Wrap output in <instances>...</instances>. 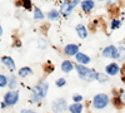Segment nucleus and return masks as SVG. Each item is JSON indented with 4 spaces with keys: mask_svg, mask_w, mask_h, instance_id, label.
Masks as SVG:
<instances>
[{
    "mask_svg": "<svg viewBox=\"0 0 125 113\" xmlns=\"http://www.w3.org/2000/svg\"><path fill=\"white\" fill-rule=\"evenodd\" d=\"M46 92H48V83L40 82L38 86H35L31 89V100L34 103H38V102L41 100V98L46 96Z\"/></svg>",
    "mask_w": 125,
    "mask_h": 113,
    "instance_id": "nucleus-1",
    "label": "nucleus"
},
{
    "mask_svg": "<svg viewBox=\"0 0 125 113\" xmlns=\"http://www.w3.org/2000/svg\"><path fill=\"white\" fill-rule=\"evenodd\" d=\"M76 70H78V74L81 79H84L86 82H91L94 79H96V73L94 72L93 69H89L84 65H81V64H76L75 65Z\"/></svg>",
    "mask_w": 125,
    "mask_h": 113,
    "instance_id": "nucleus-2",
    "label": "nucleus"
},
{
    "mask_svg": "<svg viewBox=\"0 0 125 113\" xmlns=\"http://www.w3.org/2000/svg\"><path fill=\"white\" fill-rule=\"evenodd\" d=\"M109 104V97L106 94H96L95 97H94L93 99V106L98 108V109H103V108H105L106 106Z\"/></svg>",
    "mask_w": 125,
    "mask_h": 113,
    "instance_id": "nucleus-3",
    "label": "nucleus"
},
{
    "mask_svg": "<svg viewBox=\"0 0 125 113\" xmlns=\"http://www.w3.org/2000/svg\"><path fill=\"white\" fill-rule=\"evenodd\" d=\"M18 99H19V93L16 90L8 92V93L5 94V97H4V102H5V104H8V106H14L18 102Z\"/></svg>",
    "mask_w": 125,
    "mask_h": 113,
    "instance_id": "nucleus-4",
    "label": "nucleus"
},
{
    "mask_svg": "<svg viewBox=\"0 0 125 113\" xmlns=\"http://www.w3.org/2000/svg\"><path fill=\"white\" fill-rule=\"evenodd\" d=\"M51 107H53V111L55 113H64L68 106L64 99H55L53 102V104H51Z\"/></svg>",
    "mask_w": 125,
    "mask_h": 113,
    "instance_id": "nucleus-5",
    "label": "nucleus"
},
{
    "mask_svg": "<svg viewBox=\"0 0 125 113\" xmlns=\"http://www.w3.org/2000/svg\"><path fill=\"white\" fill-rule=\"evenodd\" d=\"M78 3L79 1H64L61 4V6H60V13L62 14V15H69L70 13H71V10H73V8H74L75 5H78Z\"/></svg>",
    "mask_w": 125,
    "mask_h": 113,
    "instance_id": "nucleus-6",
    "label": "nucleus"
},
{
    "mask_svg": "<svg viewBox=\"0 0 125 113\" xmlns=\"http://www.w3.org/2000/svg\"><path fill=\"white\" fill-rule=\"evenodd\" d=\"M103 55L105 58H118V48L109 45L103 50Z\"/></svg>",
    "mask_w": 125,
    "mask_h": 113,
    "instance_id": "nucleus-7",
    "label": "nucleus"
},
{
    "mask_svg": "<svg viewBox=\"0 0 125 113\" xmlns=\"http://www.w3.org/2000/svg\"><path fill=\"white\" fill-rule=\"evenodd\" d=\"M105 72H106L108 75H116L119 72H120V68H119V65L116 63H111V64L106 65Z\"/></svg>",
    "mask_w": 125,
    "mask_h": 113,
    "instance_id": "nucleus-8",
    "label": "nucleus"
},
{
    "mask_svg": "<svg viewBox=\"0 0 125 113\" xmlns=\"http://www.w3.org/2000/svg\"><path fill=\"white\" fill-rule=\"evenodd\" d=\"M65 54L66 55H76L79 53V47L75 45V44H68L65 47Z\"/></svg>",
    "mask_w": 125,
    "mask_h": 113,
    "instance_id": "nucleus-9",
    "label": "nucleus"
},
{
    "mask_svg": "<svg viewBox=\"0 0 125 113\" xmlns=\"http://www.w3.org/2000/svg\"><path fill=\"white\" fill-rule=\"evenodd\" d=\"M1 62H3V64L5 67H8L9 69H14L15 68V63H14L13 58H10V57H3L1 58Z\"/></svg>",
    "mask_w": 125,
    "mask_h": 113,
    "instance_id": "nucleus-10",
    "label": "nucleus"
},
{
    "mask_svg": "<svg viewBox=\"0 0 125 113\" xmlns=\"http://www.w3.org/2000/svg\"><path fill=\"white\" fill-rule=\"evenodd\" d=\"M75 57H76V60L79 62V64H81V65L90 63V58L88 55H85V54H83V53H78Z\"/></svg>",
    "mask_w": 125,
    "mask_h": 113,
    "instance_id": "nucleus-11",
    "label": "nucleus"
},
{
    "mask_svg": "<svg viewBox=\"0 0 125 113\" xmlns=\"http://www.w3.org/2000/svg\"><path fill=\"white\" fill-rule=\"evenodd\" d=\"M73 68H74V65H73V63L70 60H64L61 64V70L64 72V73H69V72L73 70Z\"/></svg>",
    "mask_w": 125,
    "mask_h": 113,
    "instance_id": "nucleus-12",
    "label": "nucleus"
},
{
    "mask_svg": "<svg viewBox=\"0 0 125 113\" xmlns=\"http://www.w3.org/2000/svg\"><path fill=\"white\" fill-rule=\"evenodd\" d=\"M76 33H78V35H79L80 38H86L88 30H86V28L83 25V24H78V25H76Z\"/></svg>",
    "mask_w": 125,
    "mask_h": 113,
    "instance_id": "nucleus-13",
    "label": "nucleus"
},
{
    "mask_svg": "<svg viewBox=\"0 0 125 113\" xmlns=\"http://www.w3.org/2000/svg\"><path fill=\"white\" fill-rule=\"evenodd\" d=\"M93 8H94V1L86 0V1H83L81 3V9H83V12H85V13H89Z\"/></svg>",
    "mask_w": 125,
    "mask_h": 113,
    "instance_id": "nucleus-14",
    "label": "nucleus"
},
{
    "mask_svg": "<svg viewBox=\"0 0 125 113\" xmlns=\"http://www.w3.org/2000/svg\"><path fill=\"white\" fill-rule=\"evenodd\" d=\"M71 113H81L83 112V104L81 103H74L69 107Z\"/></svg>",
    "mask_w": 125,
    "mask_h": 113,
    "instance_id": "nucleus-15",
    "label": "nucleus"
},
{
    "mask_svg": "<svg viewBox=\"0 0 125 113\" xmlns=\"http://www.w3.org/2000/svg\"><path fill=\"white\" fill-rule=\"evenodd\" d=\"M29 74H31V69L29 67H24V68H21L19 70V75L20 77H26Z\"/></svg>",
    "mask_w": 125,
    "mask_h": 113,
    "instance_id": "nucleus-16",
    "label": "nucleus"
},
{
    "mask_svg": "<svg viewBox=\"0 0 125 113\" xmlns=\"http://www.w3.org/2000/svg\"><path fill=\"white\" fill-rule=\"evenodd\" d=\"M48 16H49L50 20H56V19H59L60 14H59V12H56V10H51V12H49Z\"/></svg>",
    "mask_w": 125,
    "mask_h": 113,
    "instance_id": "nucleus-17",
    "label": "nucleus"
},
{
    "mask_svg": "<svg viewBox=\"0 0 125 113\" xmlns=\"http://www.w3.org/2000/svg\"><path fill=\"white\" fill-rule=\"evenodd\" d=\"M9 87H10V89H14L16 86H18V82H16V78L14 77V75H11L10 77V79H9Z\"/></svg>",
    "mask_w": 125,
    "mask_h": 113,
    "instance_id": "nucleus-18",
    "label": "nucleus"
},
{
    "mask_svg": "<svg viewBox=\"0 0 125 113\" xmlns=\"http://www.w3.org/2000/svg\"><path fill=\"white\" fill-rule=\"evenodd\" d=\"M124 57H125V48H119L118 49V58L116 59H119V60H121V59H124Z\"/></svg>",
    "mask_w": 125,
    "mask_h": 113,
    "instance_id": "nucleus-19",
    "label": "nucleus"
},
{
    "mask_svg": "<svg viewBox=\"0 0 125 113\" xmlns=\"http://www.w3.org/2000/svg\"><path fill=\"white\" fill-rule=\"evenodd\" d=\"M96 79L99 82H101V83H105V82H108V75L100 73V74H96Z\"/></svg>",
    "mask_w": 125,
    "mask_h": 113,
    "instance_id": "nucleus-20",
    "label": "nucleus"
},
{
    "mask_svg": "<svg viewBox=\"0 0 125 113\" xmlns=\"http://www.w3.org/2000/svg\"><path fill=\"white\" fill-rule=\"evenodd\" d=\"M34 16H35V19H43V18H44V14L41 13V10H40V9L35 8V12H34Z\"/></svg>",
    "mask_w": 125,
    "mask_h": 113,
    "instance_id": "nucleus-21",
    "label": "nucleus"
},
{
    "mask_svg": "<svg viewBox=\"0 0 125 113\" xmlns=\"http://www.w3.org/2000/svg\"><path fill=\"white\" fill-rule=\"evenodd\" d=\"M9 83V80L5 75H0V87H5Z\"/></svg>",
    "mask_w": 125,
    "mask_h": 113,
    "instance_id": "nucleus-22",
    "label": "nucleus"
},
{
    "mask_svg": "<svg viewBox=\"0 0 125 113\" xmlns=\"http://www.w3.org/2000/svg\"><path fill=\"white\" fill-rule=\"evenodd\" d=\"M21 5H23L26 10H30L31 8H33V5H31V3L29 1V0H24V1L21 3Z\"/></svg>",
    "mask_w": 125,
    "mask_h": 113,
    "instance_id": "nucleus-23",
    "label": "nucleus"
},
{
    "mask_svg": "<svg viewBox=\"0 0 125 113\" xmlns=\"http://www.w3.org/2000/svg\"><path fill=\"white\" fill-rule=\"evenodd\" d=\"M120 26V22L119 20H113L111 22V29H116Z\"/></svg>",
    "mask_w": 125,
    "mask_h": 113,
    "instance_id": "nucleus-24",
    "label": "nucleus"
},
{
    "mask_svg": "<svg viewBox=\"0 0 125 113\" xmlns=\"http://www.w3.org/2000/svg\"><path fill=\"white\" fill-rule=\"evenodd\" d=\"M73 99H74L75 103H80V102L83 100V97H81L80 94H75L74 97H73Z\"/></svg>",
    "mask_w": 125,
    "mask_h": 113,
    "instance_id": "nucleus-25",
    "label": "nucleus"
},
{
    "mask_svg": "<svg viewBox=\"0 0 125 113\" xmlns=\"http://www.w3.org/2000/svg\"><path fill=\"white\" fill-rule=\"evenodd\" d=\"M64 84H65V79H64V78H60V79L56 80V86H58V87H62Z\"/></svg>",
    "mask_w": 125,
    "mask_h": 113,
    "instance_id": "nucleus-26",
    "label": "nucleus"
},
{
    "mask_svg": "<svg viewBox=\"0 0 125 113\" xmlns=\"http://www.w3.org/2000/svg\"><path fill=\"white\" fill-rule=\"evenodd\" d=\"M114 104H115L116 107H119V106H121V99H120L119 97H116L115 99H114Z\"/></svg>",
    "mask_w": 125,
    "mask_h": 113,
    "instance_id": "nucleus-27",
    "label": "nucleus"
},
{
    "mask_svg": "<svg viewBox=\"0 0 125 113\" xmlns=\"http://www.w3.org/2000/svg\"><path fill=\"white\" fill-rule=\"evenodd\" d=\"M21 113H36V112L31 111V109H23V111H21Z\"/></svg>",
    "mask_w": 125,
    "mask_h": 113,
    "instance_id": "nucleus-28",
    "label": "nucleus"
},
{
    "mask_svg": "<svg viewBox=\"0 0 125 113\" xmlns=\"http://www.w3.org/2000/svg\"><path fill=\"white\" fill-rule=\"evenodd\" d=\"M1 33H3V28H1V25H0V35H1Z\"/></svg>",
    "mask_w": 125,
    "mask_h": 113,
    "instance_id": "nucleus-29",
    "label": "nucleus"
},
{
    "mask_svg": "<svg viewBox=\"0 0 125 113\" xmlns=\"http://www.w3.org/2000/svg\"><path fill=\"white\" fill-rule=\"evenodd\" d=\"M124 103H125V94H124Z\"/></svg>",
    "mask_w": 125,
    "mask_h": 113,
    "instance_id": "nucleus-30",
    "label": "nucleus"
}]
</instances>
